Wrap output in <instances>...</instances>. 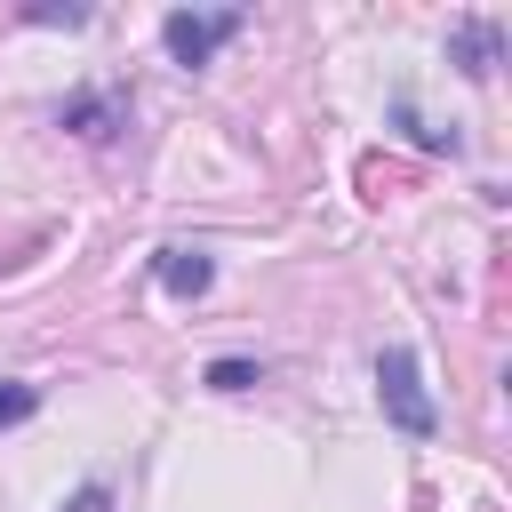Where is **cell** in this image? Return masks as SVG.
I'll use <instances>...</instances> for the list:
<instances>
[{
	"mask_svg": "<svg viewBox=\"0 0 512 512\" xmlns=\"http://www.w3.org/2000/svg\"><path fill=\"white\" fill-rule=\"evenodd\" d=\"M376 400H384V416L408 432V440H432V424H440V408H432V392H424V368H416V352H376Z\"/></svg>",
	"mask_w": 512,
	"mask_h": 512,
	"instance_id": "obj_1",
	"label": "cell"
},
{
	"mask_svg": "<svg viewBox=\"0 0 512 512\" xmlns=\"http://www.w3.org/2000/svg\"><path fill=\"white\" fill-rule=\"evenodd\" d=\"M240 24H248L240 8H176V16L160 24V40H168V56L192 72V64H208V56H216V48H224Z\"/></svg>",
	"mask_w": 512,
	"mask_h": 512,
	"instance_id": "obj_2",
	"label": "cell"
},
{
	"mask_svg": "<svg viewBox=\"0 0 512 512\" xmlns=\"http://www.w3.org/2000/svg\"><path fill=\"white\" fill-rule=\"evenodd\" d=\"M152 280H160L168 296H208L216 264H208L200 248H160V256H152Z\"/></svg>",
	"mask_w": 512,
	"mask_h": 512,
	"instance_id": "obj_3",
	"label": "cell"
},
{
	"mask_svg": "<svg viewBox=\"0 0 512 512\" xmlns=\"http://www.w3.org/2000/svg\"><path fill=\"white\" fill-rule=\"evenodd\" d=\"M64 128H80V136H112V104H104V96H72V104H64Z\"/></svg>",
	"mask_w": 512,
	"mask_h": 512,
	"instance_id": "obj_4",
	"label": "cell"
},
{
	"mask_svg": "<svg viewBox=\"0 0 512 512\" xmlns=\"http://www.w3.org/2000/svg\"><path fill=\"white\" fill-rule=\"evenodd\" d=\"M456 48H464V72H472V80H488V56H496V32H488V24H464V32H456Z\"/></svg>",
	"mask_w": 512,
	"mask_h": 512,
	"instance_id": "obj_5",
	"label": "cell"
},
{
	"mask_svg": "<svg viewBox=\"0 0 512 512\" xmlns=\"http://www.w3.org/2000/svg\"><path fill=\"white\" fill-rule=\"evenodd\" d=\"M32 408H40V392H32V384H0V432H8V424H24Z\"/></svg>",
	"mask_w": 512,
	"mask_h": 512,
	"instance_id": "obj_6",
	"label": "cell"
},
{
	"mask_svg": "<svg viewBox=\"0 0 512 512\" xmlns=\"http://www.w3.org/2000/svg\"><path fill=\"white\" fill-rule=\"evenodd\" d=\"M208 384H216V392H248V384H256V368H248V360H216V368H208Z\"/></svg>",
	"mask_w": 512,
	"mask_h": 512,
	"instance_id": "obj_7",
	"label": "cell"
},
{
	"mask_svg": "<svg viewBox=\"0 0 512 512\" xmlns=\"http://www.w3.org/2000/svg\"><path fill=\"white\" fill-rule=\"evenodd\" d=\"M104 504H112L104 488H80V496H72V512H104Z\"/></svg>",
	"mask_w": 512,
	"mask_h": 512,
	"instance_id": "obj_8",
	"label": "cell"
}]
</instances>
